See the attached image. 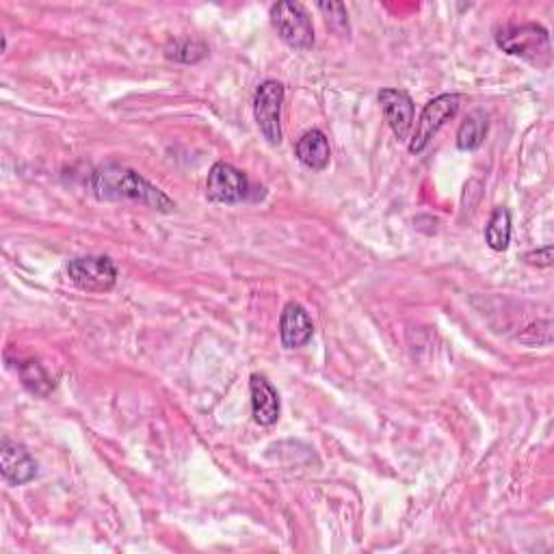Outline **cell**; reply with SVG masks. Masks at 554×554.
Instances as JSON below:
<instances>
[{"label":"cell","instance_id":"obj_3","mask_svg":"<svg viewBox=\"0 0 554 554\" xmlns=\"http://www.w3.org/2000/svg\"><path fill=\"white\" fill-rule=\"evenodd\" d=\"M271 24L275 26L277 35L282 37L290 48L308 50L314 44V29L308 11L299 3H277L271 7Z\"/></svg>","mask_w":554,"mask_h":554},{"label":"cell","instance_id":"obj_1","mask_svg":"<svg viewBox=\"0 0 554 554\" xmlns=\"http://www.w3.org/2000/svg\"><path fill=\"white\" fill-rule=\"evenodd\" d=\"M91 189H94L98 200L139 202L158 210V213H171L176 208V204L150 180H145L135 169L122 165H107L98 169L91 178Z\"/></svg>","mask_w":554,"mask_h":554},{"label":"cell","instance_id":"obj_12","mask_svg":"<svg viewBox=\"0 0 554 554\" xmlns=\"http://www.w3.org/2000/svg\"><path fill=\"white\" fill-rule=\"evenodd\" d=\"M329 156H332V150H329L327 137L321 133V130L316 128L308 130V133L297 143V158L303 165L314 171L325 169L329 163Z\"/></svg>","mask_w":554,"mask_h":554},{"label":"cell","instance_id":"obj_13","mask_svg":"<svg viewBox=\"0 0 554 554\" xmlns=\"http://www.w3.org/2000/svg\"><path fill=\"white\" fill-rule=\"evenodd\" d=\"M487 135V117L481 111H474L466 117V122L459 126L457 133V148L464 152L479 150Z\"/></svg>","mask_w":554,"mask_h":554},{"label":"cell","instance_id":"obj_10","mask_svg":"<svg viewBox=\"0 0 554 554\" xmlns=\"http://www.w3.org/2000/svg\"><path fill=\"white\" fill-rule=\"evenodd\" d=\"M312 334H314V325L306 308L299 306V303H288L280 316L282 345L286 349H299L306 345V342L312 338Z\"/></svg>","mask_w":554,"mask_h":554},{"label":"cell","instance_id":"obj_18","mask_svg":"<svg viewBox=\"0 0 554 554\" xmlns=\"http://www.w3.org/2000/svg\"><path fill=\"white\" fill-rule=\"evenodd\" d=\"M526 262H529V265H535V267H550L552 265V245H548L544 249H537V252L526 254Z\"/></svg>","mask_w":554,"mask_h":554},{"label":"cell","instance_id":"obj_9","mask_svg":"<svg viewBox=\"0 0 554 554\" xmlns=\"http://www.w3.org/2000/svg\"><path fill=\"white\" fill-rule=\"evenodd\" d=\"M0 470H3V479L9 485H24L35 479L37 464L22 444L3 438V444H0Z\"/></svg>","mask_w":554,"mask_h":554},{"label":"cell","instance_id":"obj_7","mask_svg":"<svg viewBox=\"0 0 554 554\" xmlns=\"http://www.w3.org/2000/svg\"><path fill=\"white\" fill-rule=\"evenodd\" d=\"M249 182L241 169H236L230 163L213 165L206 182L208 200L219 204H239L247 197Z\"/></svg>","mask_w":554,"mask_h":554},{"label":"cell","instance_id":"obj_6","mask_svg":"<svg viewBox=\"0 0 554 554\" xmlns=\"http://www.w3.org/2000/svg\"><path fill=\"white\" fill-rule=\"evenodd\" d=\"M70 280L87 293H107L117 282V269L109 256H78L68 265Z\"/></svg>","mask_w":554,"mask_h":554},{"label":"cell","instance_id":"obj_15","mask_svg":"<svg viewBox=\"0 0 554 554\" xmlns=\"http://www.w3.org/2000/svg\"><path fill=\"white\" fill-rule=\"evenodd\" d=\"M208 55V46L200 42H189V39H182V42H174L165 48V57L171 61L180 63H197Z\"/></svg>","mask_w":554,"mask_h":554},{"label":"cell","instance_id":"obj_14","mask_svg":"<svg viewBox=\"0 0 554 554\" xmlns=\"http://www.w3.org/2000/svg\"><path fill=\"white\" fill-rule=\"evenodd\" d=\"M485 241L487 245H490L494 252H505V249L509 247V241H511V215L509 210L498 206L492 217H490V223H487L485 228Z\"/></svg>","mask_w":554,"mask_h":554},{"label":"cell","instance_id":"obj_17","mask_svg":"<svg viewBox=\"0 0 554 554\" xmlns=\"http://www.w3.org/2000/svg\"><path fill=\"white\" fill-rule=\"evenodd\" d=\"M319 9L323 11L327 24L332 26L334 31L349 33V20H347L349 16H347L345 5H340V3H319Z\"/></svg>","mask_w":554,"mask_h":554},{"label":"cell","instance_id":"obj_5","mask_svg":"<svg viewBox=\"0 0 554 554\" xmlns=\"http://www.w3.org/2000/svg\"><path fill=\"white\" fill-rule=\"evenodd\" d=\"M459 102L461 98L457 94H442L438 98H433L425 109L420 113V120L416 124V130L410 141V152L420 154L427 148L429 141L440 133V128L453 120L459 111Z\"/></svg>","mask_w":554,"mask_h":554},{"label":"cell","instance_id":"obj_16","mask_svg":"<svg viewBox=\"0 0 554 554\" xmlns=\"http://www.w3.org/2000/svg\"><path fill=\"white\" fill-rule=\"evenodd\" d=\"M22 381H24V386L35 394H48L46 388H52L48 375L44 373V368L37 362H29L26 366H22Z\"/></svg>","mask_w":554,"mask_h":554},{"label":"cell","instance_id":"obj_2","mask_svg":"<svg viewBox=\"0 0 554 554\" xmlns=\"http://www.w3.org/2000/svg\"><path fill=\"white\" fill-rule=\"evenodd\" d=\"M496 44L503 48L507 55L520 57L537 68H548L552 61L550 37L544 26L539 24H511L496 31Z\"/></svg>","mask_w":554,"mask_h":554},{"label":"cell","instance_id":"obj_4","mask_svg":"<svg viewBox=\"0 0 554 554\" xmlns=\"http://www.w3.org/2000/svg\"><path fill=\"white\" fill-rule=\"evenodd\" d=\"M282 102L284 87L277 81H265L254 96V115L262 137L271 145L282 143Z\"/></svg>","mask_w":554,"mask_h":554},{"label":"cell","instance_id":"obj_11","mask_svg":"<svg viewBox=\"0 0 554 554\" xmlns=\"http://www.w3.org/2000/svg\"><path fill=\"white\" fill-rule=\"evenodd\" d=\"M249 388H252V407L256 422L265 427L273 425L280 418V397H277V390L269 384L265 375H252Z\"/></svg>","mask_w":554,"mask_h":554},{"label":"cell","instance_id":"obj_8","mask_svg":"<svg viewBox=\"0 0 554 554\" xmlns=\"http://www.w3.org/2000/svg\"><path fill=\"white\" fill-rule=\"evenodd\" d=\"M379 104L386 120L399 141H405L414 126V102L401 89H381Z\"/></svg>","mask_w":554,"mask_h":554}]
</instances>
